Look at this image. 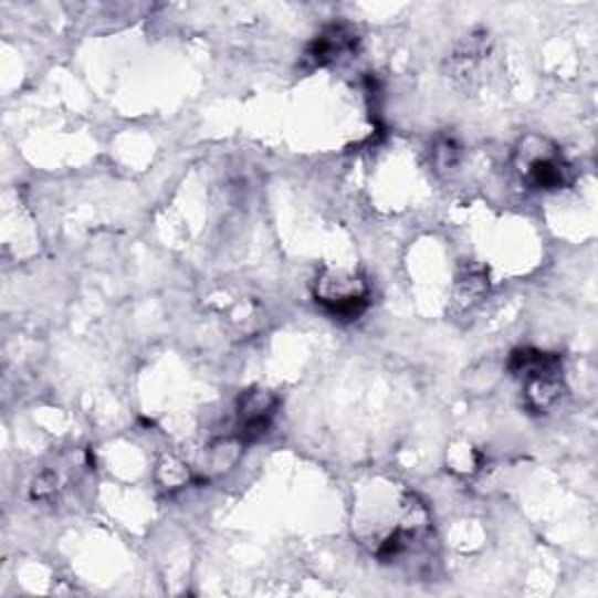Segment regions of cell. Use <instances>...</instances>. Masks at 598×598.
I'll use <instances>...</instances> for the list:
<instances>
[{"instance_id":"cell-1","label":"cell","mask_w":598,"mask_h":598,"mask_svg":"<svg viewBox=\"0 0 598 598\" xmlns=\"http://www.w3.org/2000/svg\"><path fill=\"white\" fill-rule=\"evenodd\" d=\"M507 373L522 381V402L531 415H545L564 396V358L541 348H517L507 358Z\"/></svg>"},{"instance_id":"cell-2","label":"cell","mask_w":598,"mask_h":598,"mask_svg":"<svg viewBox=\"0 0 598 598\" xmlns=\"http://www.w3.org/2000/svg\"><path fill=\"white\" fill-rule=\"evenodd\" d=\"M514 174L535 192H559L575 182L570 161L554 140L541 134H526L512 150Z\"/></svg>"},{"instance_id":"cell-3","label":"cell","mask_w":598,"mask_h":598,"mask_svg":"<svg viewBox=\"0 0 598 598\" xmlns=\"http://www.w3.org/2000/svg\"><path fill=\"white\" fill-rule=\"evenodd\" d=\"M369 295L367 279L342 266H323L314 279V302L333 321H358L367 312Z\"/></svg>"},{"instance_id":"cell-4","label":"cell","mask_w":598,"mask_h":598,"mask_svg":"<svg viewBox=\"0 0 598 598\" xmlns=\"http://www.w3.org/2000/svg\"><path fill=\"white\" fill-rule=\"evenodd\" d=\"M279 405H281L279 396L270 388L253 386V388L241 390V396L237 398V407H234V417H237L234 432L245 447L260 442L266 432H270Z\"/></svg>"},{"instance_id":"cell-5","label":"cell","mask_w":598,"mask_h":598,"mask_svg":"<svg viewBox=\"0 0 598 598\" xmlns=\"http://www.w3.org/2000/svg\"><path fill=\"white\" fill-rule=\"evenodd\" d=\"M358 48V33L350 24H329L325 27L312 43L306 45L304 52V66L306 69H325L329 64H337L344 56L354 54Z\"/></svg>"},{"instance_id":"cell-6","label":"cell","mask_w":598,"mask_h":598,"mask_svg":"<svg viewBox=\"0 0 598 598\" xmlns=\"http://www.w3.org/2000/svg\"><path fill=\"white\" fill-rule=\"evenodd\" d=\"M245 444L239 440L237 432H232V436H224V438H218L213 440L209 447L203 449V457H201V478H218V474H224L227 470H232L241 453H243Z\"/></svg>"},{"instance_id":"cell-7","label":"cell","mask_w":598,"mask_h":598,"mask_svg":"<svg viewBox=\"0 0 598 598\" xmlns=\"http://www.w3.org/2000/svg\"><path fill=\"white\" fill-rule=\"evenodd\" d=\"M489 295V274L480 264H465L457 274V287H453V300L461 312H470Z\"/></svg>"},{"instance_id":"cell-8","label":"cell","mask_w":598,"mask_h":598,"mask_svg":"<svg viewBox=\"0 0 598 598\" xmlns=\"http://www.w3.org/2000/svg\"><path fill=\"white\" fill-rule=\"evenodd\" d=\"M155 478L161 484V489L178 491L195 480V470L178 457H174V453H167V457L159 459Z\"/></svg>"},{"instance_id":"cell-9","label":"cell","mask_w":598,"mask_h":598,"mask_svg":"<svg viewBox=\"0 0 598 598\" xmlns=\"http://www.w3.org/2000/svg\"><path fill=\"white\" fill-rule=\"evenodd\" d=\"M61 493V478L54 470H43L31 484V499L35 503H54Z\"/></svg>"},{"instance_id":"cell-10","label":"cell","mask_w":598,"mask_h":598,"mask_svg":"<svg viewBox=\"0 0 598 598\" xmlns=\"http://www.w3.org/2000/svg\"><path fill=\"white\" fill-rule=\"evenodd\" d=\"M459 159H461V150L457 146V140L442 138L436 143V148H432V161H436V167L442 171L457 167Z\"/></svg>"}]
</instances>
